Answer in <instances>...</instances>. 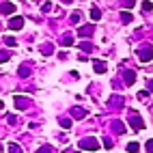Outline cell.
I'll return each mask as SVG.
<instances>
[{
	"label": "cell",
	"instance_id": "6da1fadb",
	"mask_svg": "<svg viewBox=\"0 0 153 153\" xmlns=\"http://www.w3.org/2000/svg\"><path fill=\"white\" fill-rule=\"evenodd\" d=\"M80 147L86 149V151H97V149H99V142H97L95 138H88V140H82V142H80Z\"/></svg>",
	"mask_w": 153,
	"mask_h": 153
},
{
	"label": "cell",
	"instance_id": "7a4b0ae2",
	"mask_svg": "<svg viewBox=\"0 0 153 153\" xmlns=\"http://www.w3.org/2000/svg\"><path fill=\"white\" fill-rule=\"evenodd\" d=\"M22 26H24V17L22 15H15V17L9 19V28H11V30H19Z\"/></svg>",
	"mask_w": 153,
	"mask_h": 153
},
{
	"label": "cell",
	"instance_id": "3957f363",
	"mask_svg": "<svg viewBox=\"0 0 153 153\" xmlns=\"http://www.w3.org/2000/svg\"><path fill=\"white\" fill-rule=\"evenodd\" d=\"M129 125L134 127V129H145V121H142L138 114H131L129 117Z\"/></svg>",
	"mask_w": 153,
	"mask_h": 153
},
{
	"label": "cell",
	"instance_id": "277c9868",
	"mask_svg": "<svg viewBox=\"0 0 153 153\" xmlns=\"http://www.w3.org/2000/svg\"><path fill=\"white\" fill-rule=\"evenodd\" d=\"M15 11V4L13 2H4V4H0V13L2 15H11Z\"/></svg>",
	"mask_w": 153,
	"mask_h": 153
},
{
	"label": "cell",
	"instance_id": "5b68a950",
	"mask_svg": "<svg viewBox=\"0 0 153 153\" xmlns=\"http://www.w3.org/2000/svg\"><path fill=\"white\" fill-rule=\"evenodd\" d=\"M153 56V50L151 48H145V50H140V60H142V63H147V60Z\"/></svg>",
	"mask_w": 153,
	"mask_h": 153
},
{
	"label": "cell",
	"instance_id": "8992f818",
	"mask_svg": "<svg viewBox=\"0 0 153 153\" xmlns=\"http://www.w3.org/2000/svg\"><path fill=\"white\" fill-rule=\"evenodd\" d=\"M93 69L97 71V74H104V71H106V63H104V60H95Z\"/></svg>",
	"mask_w": 153,
	"mask_h": 153
},
{
	"label": "cell",
	"instance_id": "52a82bcc",
	"mask_svg": "<svg viewBox=\"0 0 153 153\" xmlns=\"http://www.w3.org/2000/svg\"><path fill=\"white\" fill-rule=\"evenodd\" d=\"M91 19H93V22H97V19H101V11H99L97 7H93V9H91Z\"/></svg>",
	"mask_w": 153,
	"mask_h": 153
},
{
	"label": "cell",
	"instance_id": "ba28073f",
	"mask_svg": "<svg viewBox=\"0 0 153 153\" xmlns=\"http://www.w3.org/2000/svg\"><path fill=\"white\" fill-rule=\"evenodd\" d=\"M134 80H136L134 71H125V84H134Z\"/></svg>",
	"mask_w": 153,
	"mask_h": 153
},
{
	"label": "cell",
	"instance_id": "9c48e42d",
	"mask_svg": "<svg viewBox=\"0 0 153 153\" xmlns=\"http://www.w3.org/2000/svg\"><path fill=\"white\" fill-rule=\"evenodd\" d=\"M13 101H15V108H26V106H28V101H26L24 97H15Z\"/></svg>",
	"mask_w": 153,
	"mask_h": 153
},
{
	"label": "cell",
	"instance_id": "30bf717a",
	"mask_svg": "<svg viewBox=\"0 0 153 153\" xmlns=\"http://www.w3.org/2000/svg\"><path fill=\"white\" fill-rule=\"evenodd\" d=\"M121 19H123V24H129L131 19H134V15H131L129 11H123V13H121Z\"/></svg>",
	"mask_w": 153,
	"mask_h": 153
},
{
	"label": "cell",
	"instance_id": "8fae6325",
	"mask_svg": "<svg viewBox=\"0 0 153 153\" xmlns=\"http://www.w3.org/2000/svg\"><path fill=\"white\" fill-rule=\"evenodd\" d=\"M78 33H80V37H84V35L88 37L91 33H93V26H82V28H80V30H78Z\"/></svg>",
	"mask_w": 153,
	"mask_h": 153
},
{
	"label": "cell",
	"instance_id": "7c38bea8",
	"mask_svg": "<svg viewBox=\"0 0 153 153\" xmlns=\"http://www.w3.org/2000/svg\"><path fill=\"white\" fill-rule=\"evenodd\" d=\"M71 112H74V117H76V119H82V117L86 114V110H82V108H74Z\"/></svg>",
	"mask_w": 153,
	"mask_h": 153
},
{
	"label": "cell",
	"instance_id": "4fadbf2b",
	"mask_svg": "<svg viewBox=\"0 0 153 153\" xmlns=\"http://www.w3.org/2000/svg\"><path fill=\"white\" fill-rule=\"evenodd\" d=\"M58 123H60V127H67V129L71 127V121H69V119H63V117L58 119Z\"/></svg>",
	"mask_w": 153,
	"mask_h": 153
},
{
	"label": "cell",
	"instance_id": "5bb4252c",
	"mask_svg": "<svg viewBox=\"0 0 153 153\" xmlns=\"http://www.w3.org/2000/svg\"><path fill=\"white\" fill-rule=\"evenodd\" d=\"M138 149H140L138 142H129V145H127V151H129V153H134V151H138Z\"/></svg>",
	"mask_w": 153,
	"mask_h": 153
},
{
	"label": "cell",
	"instance_id": "9a60e30c",
	"mask_svg": "<svg viewBox=\"0 0 153 153\" xmlns=\"http://www.w3.org/2000/svg\"><path fill=\"white\" fill-rule=\"evenodd\" d=\"M112 127H114L119 134H125V127H123V123H112Z\"/></svg>",
	"mask_w": 153,
	"mask_h": 153
},
{
	"label": "cell",
	"instance_id": "2e32d148",
	"mask_svg": "<svg viewBox=\"0 0 153 153\" xmlns=\"http://www.w3.org/2000/svg\"><path fill=\"white\" fill-rule=\"evenodd\" d=\"M69 19H71V24H78V22H80V13H74Z\"/></svg>",
	"mask_w": 153,
	"mask_h": 153
},
{
	"label": "cell",
	"instance_id": "e0dca14e",
	"mask_svg": "<svg viewBox=\"0 0 153 153\" xmlns=\"http://www.w3.org/2000/svg\"><path fill=\"white\" fill-rule=\"evenodd\" d=\"M142 9H145V11H151V9H153V4L149 2V0H145V2H142Z\"/></svg>",
	"mask_w": 153,
	"mask_h": 153
},
{
	"label": "cell",
	"instance_id": "ac0fdd59",
	"mask_svg": "<svg viewBox=\"0 0 153 153\" xmlns=\"http://www.w3.org/2000/svg\"><path fill=\"white\" fill-rule=\"evenodd\" d=\"M63 43H65V45H71V43H74V37H69V35H67V37L63 39Z\"/></svg>",
	"mask_w": 153,
	"mask_h": 153
},
{
	"label": "cell",
	"instance_id": "d6986e66",
	"mask_svg": "<svg viewBox=\"0 0 153 153\" xmlns=\"http://www.w3.org/2000/svg\"><path fill=\"white\" fill-rule=\"evenodd\" d=\"M4 43H7V45H15V39H13V37H7Z\"/></svg>",
	"mask_w": 153,
	"mask_h": 153
},
{
	"label": "cell",
	"instance_id": "ffe728a7",
	"mask_svg": "<svg viewBox=\"0 0 153 153\" xmlns=\"http://www.w3.org/2000/svg\"><path fill=\"white\" fill-rule=\"evenodd\" d=\"M28 74H30L28 67H22V69H19V76H28Z\"/></svg>",
	"mask_w": 153,
	"mask_h": 153
},
{
	"label": "cell",
	"instance_id": "44dd1931",
	"mask_svg": "<svg viewBox=\"0 0 153 153\" xmlns=\"http://www.w3.org/2000/svg\"><path fill=\"white\" fill-rule=\"evenodd\" d=\"M138 97H140V99H147V97H149V93H147V91H140Z\"/></svg>",
	"mask_w": 153,
	"mask_h": 153
},
{
	"label": "cell",
	"instance_id": "7402d4cb",
	"mask_svg": "<svg viewBox=\"0 0 153 153\" xmlns=\"http://www.w3.org/2000/svg\"><path fill=\"white\" fill-rule=\"evenodd\" d=\"M0 60H9V52H0Z\"/></svg>",
	"mask_w": 153,
	"mask_h": 153
},
{
	"label": "cell",
	"instance_id": "603a6c76",
	"mask_svg": "<svg viewBox=\"0 0 153 153\" xmlns=\"http://www.w3.org/2000/svg\"><path fill=\"white\" fill-rule=\"evenodd\" d=\"M50 9H52V4H50V2H45V4H43V11H45V13H50Z\"/></svg>",
	"mask_w": 153,
	"mask_h": 153
},
{
	"label": "cell",
	"instance_id": "cb8c5ba5",
	"mask_svg": "<svg viewBox=\"0 0 153 153\" xmlns=\"http://www.w3.org/2000/svg\"><path fill=\"white\" fill-rule=\"evenodd\" d=\"M147 147H149V151H153V140H149V145H147Z\"/></svg>",
	"mask_w": 153,
	"mask_h": 153
},
{
	"label": "cell",
	"instance_id": "d4e9b609",
	"mask_svg": "<svg viewBox=\"0 0 153 153\" xmlns=\"http://www.w3.org/2000/svg\"><path fill=\"white\" fill-rule=\"evenodd\" d=\"M125 4H127V7H131V4H134V0H125Z\"/></svg>",
	"mask_w": 153,
	"mask_h": 153
},
{
	"label": "cell",
	"instance_id": "484cf974",
	"mask_svg": "<svg viewBox=\"0 0 153 153\" xmlns=\"http://www.w3.org/2000/svg\"><path fill=\"white\" fill-rule=\"evenodd\" d=\"M149 91H153V80H149Z\"/></svg>",
	"mask_w": 153,
	"mask_h": 153
},
{
	"label": "cell",
	"instance_id": "4316f807",
	"mask_svg": "<svg viewBox=\"0 0 153 153\" xmlns=\"http://www.w3.org/2000/svg\"><path fill=\"white\" fill-rule=\"evenodd\" d=\"M71 2H74V0H63V4H71Z\"/></svg>",
	"mask_w": 153,
	"mask_h": 153
},
{
	"label": "cell",
	"instance_id": "83f0119b",
	"mask_svg": "<svg viewBox=\"0 0 153 153\" xmlns=\"http://www.w3.org/2000/svg\"><path fill=\"white\" fill-rule=\"evenodd\" d=\"M0 110H2V101H0Z\"/></svg>",
	"mask_w": 153,
	"mask_h": 153
}]
</instances>
